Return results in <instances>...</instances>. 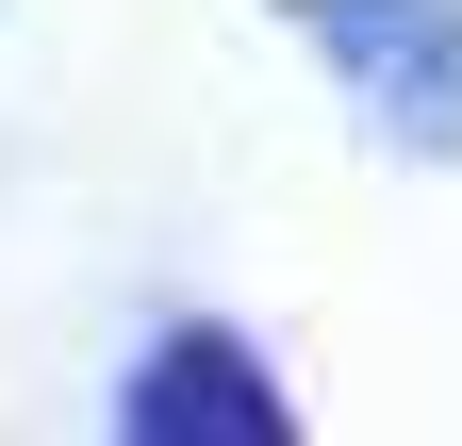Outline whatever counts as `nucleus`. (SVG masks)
Segmentation results:
<instances>
[{
  "instance_id": "f257e3e1",
  "label": "nucleus",
  "mask_w": 462,
  "mask_h": 446,
  "mask_svg": "<svg viewBox=\"0 0 462 446\" xmlns=\"http://www.w3.org/2000/svg\"><path fill=\"white\" fill-rule=\"evenodd\" d=\"M298 17L330 33V67L364 83L380 133L462 149V0H298Z\"/></svg>"
},
{
  "instance_id": "f03ea898",
  "label": "nucleus",
  "mask_w": 462,
  "mask_h": 446,
  "mask_svg": "<svg viewBox=\"0 0 462 446\" xmlns=\"http://www.w3.org/2000/svg\"><path fill=\"white\" fill-rule=\"evenodd\" d=\"M231 380H248V364H231L215 330H182V348L133 380V430H281V397H231Z\"/></svg>"
}]
</instances>
